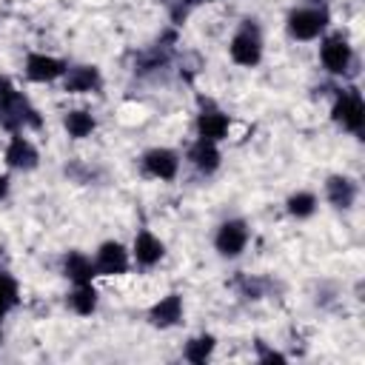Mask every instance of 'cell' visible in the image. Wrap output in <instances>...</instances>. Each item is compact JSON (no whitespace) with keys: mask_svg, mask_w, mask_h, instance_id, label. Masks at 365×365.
Instances as JSON below:
<instances>
[{"mask_svg":"<svg viewBox=\"0 0 365 365\" xmlns=\"http://www.w3.org/2000/svg\"><path fill=\"white\" fill-rule=\"evenodd\" d=\"M319 63L328 74H348L354 66V46L342 34H328L319 46Z\"/></svg>","mask_w":365,"mask_h":365,"instance_id":"obj_5","label":"cell"},{"mask_svg":"<svg viewBox=\"0 0 365 365\" xmlns=\"http://www.w3.org/2000/svg\"><path fill=\"white\" fill-rule=\"evenodd\" d=\"M331 23V11L325 3L319 6H299V9H291L288 17H285V29L294 40H317Z\"/></svg>","mask_w":365,"mask_h":365,"instance_id":"obj_3","label":"cell"},{"mask_svg":"<svg viewBox=\"0 0 365 365\" xmlns=\"http://www.w3.org/2000/svg\"><path fill=\"white\" fill-rule=\"evenodd\" d=\"M0 342H3V331H0Z\"/></svg>","mask_w":365,"mask_h":365,"instance_id":"obj_28","label":"cell"},{"mask_svg":"<svg viewBox=\"0 0 365 365\" xmlns=\"http://www.w3.org/2000/svg\"><path fill=\"white\" fill-rule=\"evenodd\" d=\"M285 211H288L294 220H308V217H314V211H317V194H314V191H294V194L285 200Z\"/></svg>","mask_w":365,"mask_h":365,"instance_id":"obj_22","label":"cell"},{"mask_svg":"<svg viewBox=\"0 0 365 365\" xmlns=\"http://www.w3.org/2000/svg\"><path fill=\"white\" fill-rule=\"evenodd\" d=\"M359 197V185L356 180L345 177V174H331L325 180V200L336 208V211H348Z\"/></svg>","mask_w":365,"mask_h":365,"instance_id":"obj_14","label":"cell"},{"mask_svg":"<svg viewBox=\"0 0 365 365\" xmlns=\"http://www.w3.org/2000/svg\"><path fill=\"white\" fill-rule=\"evenodd\" d=\"M180 319H182V297L177 291L165 294L160 302L148 308V322L154 328H174Z\"/></svg>","mask_w":365,"mask_h":365,"instance_id":"obj_16","label":"cell"},{"mask_svg":"<svg viewBox=\"0 0 365 365\" xmlns=\"http://www.w3.org/2000/svg\"><path fill=\"white\" fill-rule=\"evenodd\" d=\"M228 54H231V60H234L237 66H242V68L259 66V60H262V29H259L257 20L245 17V20L240 23V29L234 31V37H231V43H228Z\"/></svg>","mask_w":365,"mask_h":365,"instance_id":"obj_2","label":"cell"},{"mask_svg":"<svg viewBox=\"0 0 365 365\" xmlns=\"http://www.w3.org/2000/svg\"><path fill=\"white\" fill-rule=\"evenodd\" d=\"M128 265H131V254H128L125 245L117 242V240L103 242V245L97 248V254H94V268H97L100 277H117V274H125Z\"/></svg>","mask_w":365,"mask_h":365,"instance_id":"obj_9","label":"cell"},{"mask_svg":"<svg viewBox=\"0 0 365 365\" xmlns=\"http://www.w3.org/2000/svg\"><path fill=\"white\" fill-rule=\"evenodd\" d=\"M9 191H11V182H9V177H6V174H0V202L9 197Z\"/></svg>","mask_w":365,"mask_h":365,"instance_id":"obj_26","label":"cell"},{"mask_svg":"<svg viewBox=\"0 0 365 365\" xmlns=\"http://www.w3.org/2000/svg\"><path fill=\"white\" fill-rule=\"evenodd\" d=\"M200 114H197V120H194V125H197V137H202V140H211V143H220V140H225L228 137V128H231V117L225 114V111H220L211 100H200Z\"/></svg>","mask_w":365,"mask_h":365,"instance_id":"obj_7","label":"cell"},{"mask_svg":"<svg viewBox=\"0 0 365 365\" xmlns=\"http://www.w3.org/2000/svg\"><path fill=\"white\" fill-rule=\"evenodd\" d=\"M68 308L80 317H91L97 311V288L91 282L86 285H74V291L68 294Z\"/></svg>","mask_w":365,"mask_h":365,"instance_id":"obj_19","label":"cell"},{"mask_svg":"<svg viewBox=\"0 0 365 365\" xmlns=\"http://www.w3.org/2000/svg\"><path fill=\"white\" fill-rule=\"evenodd\" d=\"M245 245H248V222L245 220L234 217V220L220 222V228L214 234V248H217L220 257L234 259L245 251Z\"/></svg>","mask_w":365,"mask_h":365,"instance_id":"obj_6","label":"cell"},{"mask_svg":"<svg viewBox=\"0 0 365 365\" xmlns=\"http://www.w3.org/2000/svg\"><path fill=\"white\" fill-rule=\"evenodd\" d=\"M185 160L202 174V177H211L217 168H220V163H222V154H220V148H217V143H211V140H202V137H197L191 145H188V151H185Z\"/></svg>","mask_w":365,"mask_h":365,"instance_id":"obj_13","label":"cell"},{"mask_svg":"<svg viewBox=\"0 0 365 365\" xmlns=\"http://www.w3.org/2000/svg\"><path fill=\"white\" fill-rule=\"evenodd\" d=\"M63 125H66L68 137H74V140H83V137H91V131L97 128V120H94L88 111H83V108H74V111H68V114L63 117Z\"/></svg>","mask_w":365,"mask_h":365,"instance_id":"obj_20","label":"cell"},{"mask_svg":"<svg viewBox=\"0 0 365 365\" xmlns=\"http://www.w3.org/2000/svg\"><path fill=\"white\" fill-rule=\"evenodd\" d=\"M63 277L71 279L74 285H86L97 277V268H94V259L86 257L83 251H68L63 257Z\"/></svg>","mask_w":365,"mask_h":365,"instance_id":"obj_18","label":"cell"},{"mask_svg":"<svg viewBox=\"0 0 365 365\" xmlns=\"http://www.w3.org/2000/svg\"><path fill=\"white\" fill-rule=\"evenodd\" d=\"M308 3H311V6H319V3H325V0H308Z\"/></svg>","mask_w":365,"mask_h":365,"instance_id":"obj_27","label":"cell"},{"mask_svg":"<svg viewBox=\"0 0 365 365\" xmlns=\"http://www.w3.org/2000/svg\"><path fill=\"white\" fill-rule=\"evenodd\" d=\"M140 165H143V171H145L148 177L168 182V180H174L177 171H180V154L171 151V148L157 145V148H148V151L140 157Z\"/></svg>","mask_w":365,"mask_h":365,"instance_id":"obj_8","label":"cell"},{"mask_svg":"<svg viewBox=\"0 0 365 365\" xmlns=\"http://www.w3.org/2000/svg\"><path fill=\"white\" fill-rule=\"evenodd\" d=\"M103 88V74L97 66H68L63 74V91L68 94H97Z\"/></svg>","mask_w":365,"mask_h":365,"instance_id":"obj_11","label":"cell"},{"mask_svg":"<svg viewBox=\"0 0 365 365\" xmlns=\"http://www.w3.org/2000/svg\"><path fill=\"white\" fill-rule=\"evenodd\" d=\"M6 165L14 171H34L40 165V154L34 148V143L29 137H23V131L11 134L9 145H6Z\"/></svg>","mask_w":365,"mask_h":365,"instance_id":"obj_12","label":"cell"},{"mask_svg":"<svg viewBox=\"0 0 365 365\" xmlns=\"http://www.w3.org/2000/svg\"><path fill=\"white\" fill-rule=\"evenodd\" d=\"M214 348H217L214 334H200V336H191V339L185 342L182 356H185L188 362H194V365H202V362L214 354Z\"/></svg>","mask_w":365,"mask_h":365,"instance_id":"obj_21","label":"cell"},{"mask_svg":"<svg viewBox=\"0 0 365 365\" xmlns=\"http://www.w3.org/2000/svg\"><path fill=\"white\" fill-rule=\"evenodd\" d=\"M168 43H174V31H168L160 43L148 46L145 51H140V54H137V74H151V71L163 68V66L171 60V46H168Z\"/></svg>","mask_w":365,"mask_h":365,"instance_id":"obj_17","label":"cell"},{"mask_svg":"<svg viewBox=\"0 0 365 365\" xmlns=\"http://www.w3.org/2000/svg\"><path fill=\"white\" fill-rule=\"evenodd\" d=\"M0 125L11 134L26 128H43L40 111L31 106V100L14 88L9 77H0Z\"/></svg>","mask_w":365,"mask_h":365,"instance_id":"obj_1","label":"cell"},{"mask_svg":"<svg viewBox=\"0 0 365 365\" xmlns=\"http://www.w3.org/2000/svg\"><path fill=\"white\" fill-rule=\"evenodd\" d=\"M254 348H257V359H259V362H285V354L265 348V342H262V339H257V342H254Z\"/></svg>","mask_w":365,"mask_h":365,"instance_id":"obj_25","label":"cell"},{"mask_svg":"<svg viewBox=\"0 0 365 365\" xmlns=\"http://www.w3.org/2000/svg\"><path fill=\"white\" fill-rule=\"evenodd\" d=\"M68 63L60 60V57H51V54H40V51H31L26 57V77L31 83H54L66 74Z\"/></svg>","mask_w":365,"mask_h":365,"instance_id":"obj_10","label":"cell"},{"mask_svg":"<svg viewBox=\"0 0 365 365\" xmlns=\"http://www.w3.org/2000/svg\"><path fill=\"white\" fill-rule=\"evenodd\" d=\"M331 120L336 125H342L345 131H351L354 137H362V131H365V103H362V94H359L356 86H348V88L336 91L334 106H331Z\"/></svg>","mask_w":365,"mask_h":365,"instance_id":"obj_4","label":"cell"},{"mask_svg":"<svg viewBox=\"0 0 365 365\" xmlns=\"http://www.w3.org/2000/svg\"><path fill=\"white\" fill-rule=\"evenodd\" d=\"M131 257H134V262H137L140 268H151V265H157V262L165 257V245H163L160 237H154L148 228H143V231H137V237H134Z\"/></svg>","mask_w":365,"mask_h":365,"instance_id":"obj_15","label":"cell"},{"mask_svg":"<svg viewBox=\"0 0 365 365\" xmlns=\"http://www.w3.org/2000/svg\"><path fill=\"white\" fill-rule=\"evenodd\" d=\"M234 285H237V291H240L245 299H259V297H265V282H262V279H251L248 274H240V277L234 279Z\"/></svg>","mask_w":365,"mask_h":365,"instance_id":"obj_24","label":"cell"},{"mask_svg":"<svg viewBox=\"0 0 365 365\" xmlns=\"http://www.w3.org/2000/svg\"><path fill=\"white\" fill-rule=\"evenodd\" d=\"M20 302V288H17V279L6 271H0V319Z\"/></svg>","mask_w":365,"mask_h":365,"instance_id":"obj_23","label":"cell"}]
</instances>
